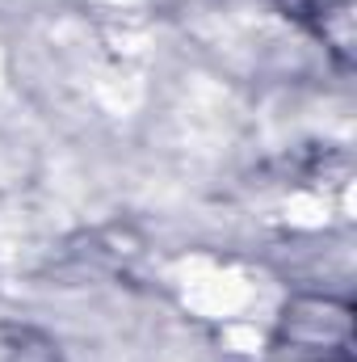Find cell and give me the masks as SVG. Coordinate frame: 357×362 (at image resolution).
<instances>
[{
  "mask_svg": "<svg viewBox=\"0 0 357 362\" xmlns=\"http://www.w3.org/2000/svg\"><path fill=\"white\" fill-rule=\"evenodd\" d=\"M282 333L290 337L294 350H311V354H349V308L337 299H298L286 308L282 316Z\"/></svg>",
  "mask_w": 357,
  "mask_h": 362,
  "instance_id": "6da1fadb",
  "label": "cell"
},
{
  "mask_svg": "<svg viewBox=\"0 0 357 362\" xmlns=\"http://www.w3.org/2000/svg\"><path fill=\"white\" fill-rule=\"evenodd\" d=\"M286 13H294V17H307L311 8H315V0H277Z\"/></svg>",
  "mask_w": 357,
  "mask_h": 362,
  "instance_id": "7a4b0ae2",
  "label": "cell"
}]
</instances>
